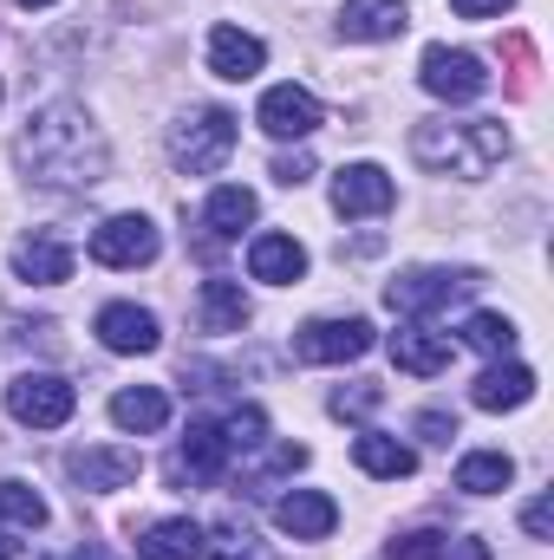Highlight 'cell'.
<instances>
[{"mask_svg":"<svg viewBox=\"0 0 554 560\" xmlns=\"http://www.w3.org/2000/svg\"><path fill=\"white\" fill-rule=\"evenodd\" d=\"M7 411H13V423H26V430H59V423H72V411H79V392L59 372H20L7 385Z\"/></svg>","mask_w":554,"mask_h":560,"instance_id":"obj_4","label":"cell"},{"mask_svg":"<svg viewBox=\"0 0 554 560\" xmlns=\"http://www.w3.org/2000/svg\"><path fill=\"white\" fill-rule=\"evenodd\" d=\"M72 560H112V555H105V548H79Z\"/></svg>","mask_w":554,"mask_h":560,"instance_id":"obj_39","label":"cell"},{"mask_svg":"<svg viewBox=\"0 0 554 560\" xmlns=\"http://www.w3.org/2000/svg\"><path fill=\"white\" fill-rule=\"evenodd\" d=\"M457 560H489V548L483 541H457Z\"/></svg>","mask_w":554,"mask_h":560,"instance_id":"obj_37","label":"cell"},{"mask_svg":"<svg viewBox=\"0 0 554 560\" xmlns=\"http://www.w3.org/2000/svg\"><path fill=\"white\" fill-rule=\"evenodd\" d=\"M412 156L430 176H489L509 156L503 118H424L412 131Z\"/></svg>","mask_w":554,"mask_h":560,"instance_id":"obj_2","label":"cell"},{"mask_svg":"<svg viewBox=\"0 0 554 560\" xmlns=\"http://www.w3.org/2000/svg\"><path fill=\"white\" fill-rule=\"evenodd\" d=\"M262 430H268V418L249 405V411H235V418L222 423V443H229V456H242V450H262Z\"/></svg>","mask_w":554,"mask_h":560,"instance_id":"obj_30","label":"cell"},{"mask_svg":"<svg viewBox=\"0 0 554 560\" xmlns=\"http://www.w3.org/2000/svg\"><path fill=\"white\" fill-rule=\"evenodd\" d=\"M255 118H262L268 138H313L320 131V98L307 85H268V98H262Z\"/></svg>","mask_w":554,"mask_h":560,"instance_id":"obj_11","label":"cell"},{"mask_svg":"<svg viewBox=\"0 0 554 560\" xmlns=\"http://www.w3.org/2000/svg\"><path fill=\"white\" fill-rule=\"evenodd\" d=\"M99 339H105V352H125V359H138V352H157V313L150 306H131V300H112V306H99Z\"/></svg>","mask_w":554,"mask_h":560,"instance_id":"obj_10","label":"cell"},{"mask_svg":"<svg viewBox=\"0 0 554 560\" xmlns=\"http://www.w3.org/2000/svg\"><path fill=\"white\" fill-rule=\"evenodd\" d=\"M275 176L287 183V189H293V183H307V176H313V156H307V150H293V156H275Z\"/></svg>","mask_w":554,"mask_h":560,"instance_id":"obj_34","label":"cell"},{"mask_svg":"<svg viewBox=\"0 0 554 560\" xmlns=\"http://www.w3.org/2000/svg\"><path fill=\"white\" fill-rule=\"evenodd\" d=\"M417 79H424V92H430V98H450V105H470V98H483V92H489L483 59H476V52H457V46H424Z\"/></svg>","mask_w":554,"mask_h":560,"instance_id":"obj_6","label":"cell"},{"mask_svg":"<svg viewBox=\"0 0 554 560\" xmlns=\"http://www.w3.org/2000/svg\"><path fill=\"white\" fill-rule=\"evenodd\" d=\"M229 156H235V112H222V105H203L170 131V163L189 170V176H209Z\"/></svg>","mask_w":554,"mask_h":560,"instance_id":"obj_3","label":"cell"},{"mask_svg":"<svg viewBox=\"0 0 554 560\" xmlns=\"http://www.w3.org/2000/svg\"><path fill=\"white\" fill-rule=\"evenodd\" d=\"M503 7H516V0H450V13H463V20H496Z\"/></svg>","mask_w":554,"mask_h":560,"instance_id":"obj_36","label":"cell"},{"mask_svg":"<svg viewBox=\"0 0 554 560\" xmlns=\"http://www.w3.org/2000/svg\"><path fill=\"white\" fill-rule=\"evenodd\" d=\"M353 463L366 469V476H379V482H405L417 469L412 443H399V436H379V430H366L359 443H353Z\"/></svg>","mask_w":554,"mask_h":560,"instance_id":"obj_23","label":"cell"},{"mask_svg":"<svg viewBox=\"0 0 554 560\" xmlns=\"http://www.w3.org/2000/svg\"><path fill=\"white\" fill-rule=\"evenodd\" d=\"M222 463H229L222 423H189V443L176 450L170 476H176V482H216V476H222Z\"/></svg>","mask_w":554,"mask_h":560,"instance_id":"obj_15","label":"cell"},{"mask_svg":"<svg viewBox=\"0 0 554 560\" xmlns=\"http://www.w3.org/2000/svg\"><path fill=\"white\" fill-rule=\"evenodd\" d=\"M0 560H20V541L13 535H0Z\"/></svg>","mask_w":554,"mask_h":560,"instance_id":"obj_38","label":"cell"},{"mask_svg":"<svg viewBox=\"0 0 554 560\" xmlns=\"http://www.w3.org/2000/svg\"><path fill=\"white\" fill-rule=\"evenodd\" d=\"M196 319H203V332H242L249 326V293H242V280H203V293H196Z\"/></svg>","mask_w":554,"mask_h":560,"instance_id":"obj_20","label":"cell"},{"mask_svg":"<svg viewBox=\"0 0 554 560\" xmlns=\"http://www.w3.org/2000/svg\"><path fill=\"white\" fill-rule=\"evenodd\" d=\"M516 319H503V313H470L463 319V346H476V352H489V359H503V352H516Z\"/></svg>","mask_w":554,"mask_h":560,"instance_id":"obj_27","label":"cell"},{"mask_svg":"<svg viewBox=\"0 0 554 560\" xmlns=\"http://www.w3.org/2000/svg\"><path fill=\"white\" fill-rule=\"evenodd\" d=\"M20 163H26L33 183H46V189H92V183H105L112 150H105L99 125H92L79 105H46V112L26 118Z\"/></svg>","mask_w":554,"mask_h":560,"instance_id":"obj_1","label":"cell"},{"mask_svg":"<svg viewBox=\"0 0 554 560\" xmlns=\"http://www.w3.org/2000/svg\"><path fill=\"white\" fill-rule=\"evenodd\" d=\"M203 555L209 560H275L268 541H255V528H242V522H222L216 541H203Z\"/></svg>","mask_w":554,"mask_h":560,"instance_id":"obj_28","label":"cell"},{"mask_svg":"<svg viewBox=\"0 0 554 560\" xmlns=\"http://www.w3.org/2000/svg\"><path fill=\"white\" fill-rule=\"evenodd\" d=\"M476 287V275L470 268H412V275H399L392 287H385V300L399 306V313H437V306H450L457 293H470Z\"/></svg>","mask_w":554,"mask_h":560,"instance_id":"obj_7","label":"cell"},{"mask_svg":"<svg viewBox=\"0 0 554 560\" xmlns=\"http://www.w3.org/2000/svg\"><path fill=\"white\" fill-rule=\"evenodd\" d=\"M275 522H280V535H293V541H326L339 528V509L320 489H293V495L275 502Z\"/></svg>","mask_w":554,"mask_h":560,"instance_id":"obj_13","label":"cell"},{"mask_svg":"<svg viewBox=\"0 0 554 560\" xmlns=\"http://www.w3.org/2000/svg\"><path fill=\"white\" fill-rule=\"evenodd\" d=\"M450 332H424V326H399L392 332V365L399 372H412V378H437L443 365H450Z\"/></svg>","mask_w":554,"mask_h":560,"instance_id":"obj_16","label":"cell"},{"mask_svg":"<svg viewBox=\"0 0 554 560\" xmlns=\"http://www.w3.org/2000/svg\"><path fill=\"white\" fill-rule=\"evenodd\" d=\"M72 476H79V489H131L143 476V456L138 450H125V443H99V450H79L72 456Z\"/></svg>","mask_w":554,"mask_h":560,"instance_id":"obj_12","label":"cell"},{"mask_svg":"<svg viewBox=\"0 0 554 560\" xmlns=\"http://www.w3.org/2000/svg\"><path fill=\"white\" fill-rule=\"evenodd\" d=\"M20 7H53V0H20Z\"/></svg>","mask_w":554,"mask_h":560,"instance_id":"obj_40","label":"cell"},{"mask_svg":"<svg viewBox=\"0 0 554 560\" xmlns=\"http://www.w3.org/2000/svg\"><path fill=\"white\" fill-rule=\"evenodd\" d=\"M392 560H450V541L430 535V528H417V535H399L392 541Z\"/></svg>","mask_w":554,"mask_h":560,"instance_id":"obj_31","label":"cell"},{"mask_svg":"<svg viewBox=\"0 0 554 560\" xmlns=\"http://www.w3.org/2000/svg\"><path fill=\"white\" fill-rule=\"evenodd\" d=\"M417 430H424V443H450V436H457V418H450V411H424Z\"/></svg>","mask_w":554,"mask_h":560,"instance_id":"obj_35","label":"cell"},{"mask_svg":"<svg viewBox=\"0 0 554 560\" xmlns=\"http://www.w3.org/2000/svg\"><path fill=\"white\" fill-rule=\"evenodd\" d=\"M535 398V372L529 365H489L476 385H470V405L476 411H522Z\"/></svg>","mask_w":554,"mask_h":560,"instance_id":"obj_17","label":"cell"},{"mask_svg":"<svg viewBox=\"0 0 554 560\" xmlns=\"http://www.w3.org/2000/svg\"><path fill=\"white\" fill-rule=\"evenodd\" d=\"M249 222H255V189H242V183H222V189L209 196V209H203V229H209L216 242H235Z\"/></svg>","mask_w":554,"mask_h":560,"instance_id":"obj_25","label":"cell"},{"mask_svg":"<svg viewBox=\"0 0 554 560\" xmlns=\"http://www.w3.org/2000/svg\"><path fill=\"white\" fill-rule=\"evenodd\" d=\"M13 275L33 280V287H59V280H72V248L59 235H26L13 248Z\"/></svg>","mask_w":554,"mask_h":560,"instance_id":"obj_19","label":"cell"},{"mask_svg":"<svg viewBox=\"0 0 554 560\" xmlns=\"http://www.w3.org/2000/svg\"><path fill=\"white\" fill-rule=\"evenodd\" d=\"M379 398H385V392H379V385H366V378H359V385H353V392H339V398H333V411H339V418H366V411H372V405H379Z\"/></svg>","mask_w":554,"mask_h":560,"instance_id":"obj_32","label":"cell"},{"mask_svg":"<svg viewBox=\"0 0 554 560\" xmlns=\"http://www.w3.org/2000/svg\"><path fill=\"white\" fill-rule=\"evenodd\" d=\"M112 423H118V430H131V436H150V430H163V423H170V398H163L157 385H131V392H118V398H112Z\"/></svg>","mask_w":554,"mask_h":560,"instance_id":"obj_24","label":"cell"},{"mask_svg":"<svg viewBox=\"0 0 554 560\" xmlns=\"http://www.w3.org/2000/svg\"><path fill=\"white\" fill-rule=\"evenodd\" d=\"M249 275L268 280V287H293V280L307 275V248H300L293 235H255V248H249Z\"/></svg>","mask_w":554,"mask_h":560,"instance_id":"obj_21","label":"cell"},{"mask_svg":"<svg viewBox=\"0 0 554 560\" xmlns=\"http://www.w3.org/2000/svg\"><path fill=\"white\" fill-rule=\"evenodd\" d=\"M138 560H203V528H196L189 515L150 522L138 535Z\"/></svg>","mask_w":554,"mask_h":560,"instance_id":"obj_22","label":"cell"},{"mask_svg":"<svg viewBox=\"0 0 554 560\" xmlns=\"http://www.w3.org/2000/svg\"><path fill=\"white\" fill-rule=\"evenodd\" d=\"M399 202V189H392V176L379 170V163H346L339 176H333V209L353 222V215H385Z\"/></svg>","mask_w":554,"mask_h":560,"instance_id":"obj_9","label":"cell"},{"mask_svg":"<svg viewBox=\"0 0 554 560\" xmlns=\"http://www.w3.org/2000/svg\"><path fill=\"white\" fill-rule=\"evenodd\" d=\"M372 352V319H313L293 332V359L300 365H346V359H366Z\"/></svg>","mask_w":554,"mask_h":560,"instance_id":"obj_5","label":"cell"},{"mask_svg":"<svg viewBox=\"0 0 554 560\" xmlns=\"http://www.w3.org/2000/svg\"><path fill=\"white\" fill-rule=\"evenodd\" d=\"M262 66H268V46H262L255 33H242V26H216V33H209V72H216V79H235V85H242V79H255Z\"/></svg>","mask_w":554,"mask_h":560,"instance_id":"obj_14","label":"cell"},{"mask_svg":"<svg viewBox=\"0 0 554 560\" xmlns=\"http://www.w3.org/2000/svg\"><path fill=\"white\" fill-rule=\"evenodd\" d=\"M412 26L405 0H346L339 7V33L346 39H399Z\"/></svg>","mask_w":554,"mask_h":560,"instance_id":"obj_18","label":"cell"},{"mask_svg":"<svg viewBox=\"0 0 554 560\" xmlns=\"http://www.w3.org/2000/svg\"><path fill=\"white\" fill-rule=\"evenodd\" d=\"M0 522H13V528H39V522H46V502H39L26 482H0Z\"/></svg>","mask_w":554,"mask_h":560,"instance_id":"obj_29","label":"cell"},{"mask_svg":"<svg viewBox=\"0 0 554 560\" xmlns=\"http://www.w3.org/2000/svg\"><path fill=\"white\" fill-rule=\"evenodd\" d=\"M509 476H516V463L503 450H476V456L457 463V489L463 495H496V489H509Z\"/></svg>","mask_w":554,"mask_h":560,"instance_id":"obj_26","label":"cell"},{"mask_svg":"<svg viewBox=\"0 0 554 560\" xmlns=\"http://www.w3.org/2000/svg\"><path fill=\"white\" fill-rule=\"evenodd\" d=\"M92 261L99 268H143V261H157L150 215H112V222H99L92 229Z\"/></svg>","mask_w":554,"mask_h":560,"instance_id":"obj_8","label":"cell"},{"mask_svg":"<svg viewBox=\"0 0 554 560\" xmlns=\"http://www.w3.org/2000/svg\"><path fill=\"white\" fill-rule=\"evenodd\" d=\"M522 528H529V535H535V541H549V535H554V502H549V495H542V502H529V509H522Z\"/></svg>","mask_w":554,"mask_h":560,"instance_id":"obj_33","label":"cell"}]
</instances>
